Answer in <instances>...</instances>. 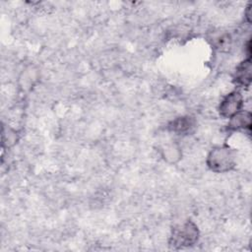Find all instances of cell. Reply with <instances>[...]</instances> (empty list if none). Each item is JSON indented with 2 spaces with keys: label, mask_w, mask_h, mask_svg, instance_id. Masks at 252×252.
<instances>
[{
  "label": "cell",
  "mask_w": 252,
  "mask_h": 252,
  "mask_svg": "<svg viewBox=\"0 0 252 252\" xmlns=\"http://www.w3.org/2000/svg\"><path fill=\"white\" fill-rule=\"evenodd\" d=\"M244 15H245V18H246V21L248 23L251 22V4H248V6L246 7L245 11H244Z\"/></svg>",
  "instance_id": "obj_10"
},
{
  "label": "cell",
  "mask_w": 252,
  "mask_h": 252,
  "mask_svg": "<svg viewBox=\"0 0 252 252\" xmlns=\"http://www.w3.org/2000/svg\"><path fill=\"white\" fill-rule=\"evenodd\" d=\"M200 237L198 225L191 220L176 224L171 228L168 244L174 249H182L195 245Z\"/></svg>",
  "instance_id": "obj_2"
},
{
  "label": "cell",
  "mask_w": 252,
  "mask_h": 252,
  "mask_svg": "<svg viewBox=\"0 0 252 252\" xmlns=\"http://www.w3.org/2000/svg\"><path fill=\"white\" fill-rule=\"evenodd\" d=\"M19 140V134L18 132L9 127V126H5L3 125L2 127V147H13L15 144H17Z\"/></svg>",
  "instance_id": "obj_9"
},
{
  "label": "cell",
  "mask_w": 252,
  "mask_h": 252,
  "mask_svg": "<svg viewBox=\"0 0 252 252\" xmlns=\"http://www.w3.org/2000/svg\"><path fill=\"white\" fill-rule=\"evenodd\" d=\"M244 97L240 91L234 90L225 94L220 100L218 110L221 117L231 118L236 113L243 110Z\"/></svg>",
  "instance_id": "obj_3"
},
{
  "label": "cell",
  "mask_w": 252,
  "mask_h": 252,
  "mask_svg": "<svg viewBox=\"0 0 252 252\" xmlns=\"http://www.w3.org/2000/svg\"><path fill=\"white\" fill-rule=\"evenodd\" d=\"M161 158L169 164L177 163L182 158V149L175 141H169L159 147Z\"/></svg>",
  "instance_id": "obj_6"
},
{
  "label": "cell",
  "mask_w": 252,
  "mask_h": 252,
  "mask_svg": "<svg viewBox=\"0 0 252 252\" xmlns=\"http://www.w3.org/2000/svg\"><path fill=\"white\" fill-rule=\"evenodd\" d=\"M251 79H252L251 57H247L237 65L233 74V82L241 88H248L251 84Z\"/></svg>",
  "instance_id": "obj_5"
},
{
  "label": "cell",
  "mask_w": 252,
  "mask_h": 252,
  "mask_svg": "<svg viewBox=\"0 0 252 252\" xmlns=\"http://www.w3.org/2000/svg\"><path fill=\"white\" fill-rule=\"evenodd\" d=\"M251 121H252L251 112L247 110H241L240 112L236 113L231 118H229L226 128L228 131H231V132L240 131V130L250 131Z\"/></svg>",
  "instance_id": "obj_7"
},
{
  "label": "cell",
  "mask_w": 252,
  "mask_h": 252,
  "mask_svg": "<svg viewBox=\"0 0 252 252\" xmlns=\"http://www.w3.org/2000/svg\"><path fill=\"white\" fill-rule=\"evenodd\" d=\"M206 164L211 171L216 173L231 171L236 165V152L226 144L216 146L208 153Z\"/></svg>",
  "instance_id": "obj_1"
},
{
  "label": "cell",
  "mask_w": 252,
  "mask_h": 252,
  "mask_svg": "<svg viewBox=\"0 0 252 252\" xmlns=\"http://www.w3.org/2000/svg\"><path fill=\"white\" fill-rule=\"evenodd\" d=\"M167 131L177 136H190L197 129V120L191 115L178 116L168 122Z\"/></svg>",
  "instance_id": "obj_4"
},
{
  "label": "cell",
  "mask_w": 252,
  "mask_h": 252,
  "mask_svg": "<svg viewBox=\"0 0 252 252\" xmlns=\"http://www.w3.org/2000/svg\"><path fill=\"white\" fill-rule=\"evenodd\" d=\"M37 79H38L37 70H35L34 67L32 66L27 67L25 70H23L20 76L21 88L24 91H30L34 86Z\"/></svg>",
  "instance_id": "obj_8"
}]
</instances>
